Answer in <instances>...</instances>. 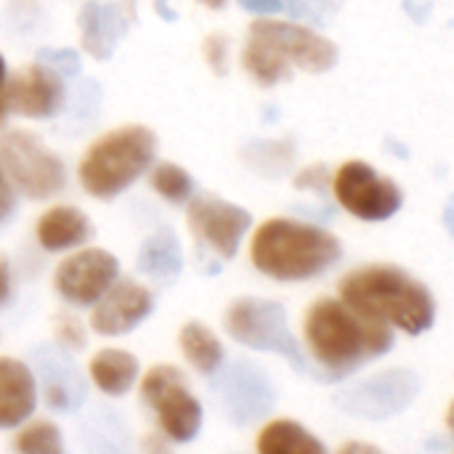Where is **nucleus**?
I'll list each match as a JSON object with an SVG mask.
<instances>
[{
  "label": "nucleus",
  "mask_w": 454,
  "mask_h": 454,
  "mask_svg": "<svg viewBox=\"0 0 454 454\" xmlns=\"http://www.w3.org/2000/svg\"><path fill=\"white\" fill-rule=\"evenodd\" d=\"M13 210H16V189L11 186V181L0 168V223H5L13 215Z\"/></svg>",
  "instance_id": "obj_32"
},
{
  "label": "nucleus",
  "mask_w": 454,
  "mask_h": 454,
  "mask_svg": "<svg viewBox=\"0 0 454 454\" xmlns=\"http://www.w3.org/2000/svg\"><path fill=\"white\" fill-rule=\"evenodd\" d=\"M37 407V380L27 362L0 356V431L19 428Z\"/></svg>",
  "instance_id": "obj_17"
},
{
  "label": "nucleus",
  "mask_w": 454,
  "mask_h": 454,
  "mask_svg": "<svg viewBox=\"0 0 454 454\" xmlns=\"http://www.w3.org/2000/svg\"><path fill=\"white\" fill-rule=\"evenodd\" d=\"M340 301L367 319L423 335L436 325L434 293L410 271L391 263H372L348 271L338 285Z\"/></svg>",
  "instance_id": "obj_2"
},
{
  "label": "nucleus",
  "mask_w": 454,
  "mask_h": 454,
  "mask_svg": "<svg viewBox=\"0 0 454 454\" xmlns=\"http://www.w3.org/2000/svg\"><path fill=\"white\" fill-rule=\"evenodd\" d=\"M303 335L311 362L333 383L346 380L396 346V335L388 325L362 317L340 298L314 301L303 319Z\"/></svg>",
  "instance_id": "obj_1"
},
{
  "label": "nucleus",
  "mask_w": 454,
  "mask_h": 454,
  "mask_svg": "<svg viewBox=\"0 0 454 454\" xmlns=\"http://www.w3.org/2000/svg\"><path fill=\"white\" fill-rule=\"evenodd\" d=\"M53 335H56V343L67 351H82L88 346V333L82 322L72 317L69 311L53 314Z\"/></svg>",
  "instance_id": "obj_27"
},
{
  "label": "nucleus",
  "mask_w": 454,
  "mask_h": 454,
  "mask_svg": "<svg viewBox=\"0 0 454 454\" xmlns=\"http://www.w3.org/2000/svg\"><path fill=\"white\" fill-rule=\"evenodd\" d=\"M77 24H80L82 48L98 61L112 59L120 40L128 35V16L122 13V8L109 3H96V0L85 3L80 8Z\"/></svg>",
  "instance_id": "obj_18"
},
{
  "label": "nucleus",
  "mask_w": 454,
  "mask_h": 454,
  "mask_svg": "<svg viewBox=\"0 0 454 454\" xmlns=\"http://www.w3.org/2000/svg\"><path fill=\"white\" fill-rule=\"evenodd\" d=\"M261 454H325V444L295 420H271L255 439Z\"/></svg>",
  "instance_id": "obj_22"
},
{
  "label": "nucleus",
  "mask_w": 454,
  "mask_h": 454,
  "mask_svg": "<svg viewBox=\"0 0 454 454\" xmlns=\"http://www.w3.org/2000/svg\"><path fill=\"white\" fill-rule=\"evenodd\" d=\"M335 200L359 221L380 223L394 218L404 205V192L388 176L378 173L370 162L348 160L333 178Z\"/></svg>",
  "instance_id": "obj_11"
},
{
  "label": "nucleus",
  "mask_w": 454,
  "mask_h": 454,
  "mask_svg": "<svg viewBox=\"0 0 454 454\" xmlns=\"http://www.w3.org/2000/svg\"><path fill=\"white\" fill-rule=\"evenodd\" d=\"M29 370L37 372L35 380H40L48 410L69 415L85 404L88 383L72 362V351L61 346H35L29 354Z\"/></svg>",
  "instance_id": "obj_14"
},
{
  "label": "nucleus",
  "mask_w": 454,
  "mask_h": 454,
  "mask_svg": "<svg viewBox=\"0 0 454 454\" xmlns=\"http://www.w3.org/2000/svg\"><path fill=\"white\" fill-rule=\"evenodd\" d=\"M340 452H380V450L372 444H343Z\"/></svg>",
  "instance_id": "obj_36"
},
{
  "label": "nucleus",
  "mask_w": 454,
  "mask_h": 454,
  "mask_svg": "<svg viewBox=\"0 0 454 454\" xmlns=\"http://www.w3.org/2000/svg\"><path fill=\"white\" fill-rule=\"evenodd\" d=\"M210 378V396L215 407L229 423L239 428L261 423L277 407L274 383L258 364L247 359H231L226 367L221 364Z\"/></svg>",
  "instance_id": "obj_8"
},
{
  "label": "nucleus",
  "mask_w": 454,
  "mask_h": 454,
  "mask_svg": "<svg viewBox=\"0 0 454 454\" xmlns=\"http://www.w3.org/2000/svg\"><path fill=\"white\" fill-rule=\"evenodd\" d=\"M136 269L154 285H162V287L176 285L184 271V250H181L178 234L170 226H162L154 234H149L138 247Z\"/></svg>",
  "instance_id": "obj_19"
},
{
  "label": "nucleus",
  "mask_w": 454,
  "mask_h": 454,
  "mask_svg": "<svg viewBox=\"0 0 454 454\" xmlns=\"http://www.w3.org/2000/svg\"><path fill=\"white\" fill-rule=\"evenodd\" d=\"M202 53L215 74L229 72V40L223 35H207L202 43Z\"/></svg>",
  "instance_id": "obj_30"
},
{
  "label": "nucleus",
  "mask_w": 454,
  "mask_h": 454,
  "mask_svg": "<svg viewBox=\"0 0 454 454\" xmlns=\"http://www.w3.org/2000/svg\"><path fill=\"white\" fill-rule=\"evenodd\" d=\"M90 380L106 396H125L138 380V359L122 348H101L90 359Z\"/></svg>",
  "instance_id": "obj_21"
},
{
  "label": "nucleus",
  "mask_w": 454,
  "mask_h": 454,
  "mask_svg": "<svg viewBox=\"0 0 454 454\" xmlns=\"http://www.w3.org/2000/svg\"><path fill=\"white\" fill-rule=\"evenodd\" d=\"M293 184H295V189H301V192H314V194L325 197V192H327V186H330V170H327V165H322V162L309 165V168H303V170L293 178Z\"/></svg>",
  "instance_id": "obj_29"
},
{
  "label": "nucleus",
  "mask_w": 454,
  "mask_h": 454,
  "mask_svg": "<svg viewBox=\"0 0 454 454\" xmlns=\"http://www.w3.org/2000/svg\"><path fill=\"white\" fill-rule=\"evenodd\" d=\"M338 45L309 27L258 19L250 24L242 64L258 85L271 88L282 80H290L293 69L311 74L330 72L338 64Z\"/></svg>",
  "instance_id": "obj_3"
},
{
  "label": "nucleus",
  "mask_w": 454,
  "mask_h": 454,
  "mask_svg": "<svg viewBox=\"0 0 454 454\" xmlns=\"http://www.w3.org/2000/svg\"><path fill=\"white\" fill-rule=\"evenodd\" d=\"M93 306V333L104 338H117L133 333L144 319H149V314L154 311V295L149 287L133 279H114Z\"/></svg>",
  "instance_id": "obj_15"
},
{
  "label": "nucleus",
  "mask_w": 454,
  "mask_h": 454,
  "mask_svg": "<svg viewBox=\"0 0 454 454\" xmlns=\"http://www.w3.org/2000/svg\"><path fill=\"white\" fill-rule=\"evenodd\" d=\"M178 343L186 362L205 378H210L226 359L221 338L205 322H186L178 333Z\"/></svg>",
  "instance_id": "obj_23"
},
{
  "label": "nucleus",
  "mask_w": 454,
  "mask_h": 454,
  "mask_svg": "<svg viewBox=\"0 0 454 454\" xmlns=\"http://www.w3.org/2000/svg\"><path fill=\"white\" fill-rule=\"evenodd\" d=\"M5 80H8V67H5V59L0 53V125L8 114V104H5Z\"/></svg>",
  "instance_id": "obj_35"
},
{
  "label": "nucleus",
  "mask_w": 454,
  "mask_h": 454,
  "mask_svg": "<svg viewBox=\"0 0 454 454\" xmlns=\"http://www.w3.org/2000/svg\"><path fill=\"white\" fill-rule=\"evenodd\" d=\"M207 8H213V11H221L223 5H226V0H202Z\"/></svg>",
  "instance_id": "obj_37"
},
{
  "label": "nucleus",
  "mask_w": 454,
  "mask_h": 454,
  "mask_svg": "<svg viewBox=\"0 0 454 454\" xmlns=\"http://www.w3.org/2000/svg\"><path fill=\"white\" fill-rule=\"evenodd\" d=\"M13 450L21 454H61L64 452V439L56 423L51 420H37L27 428L13 442Z\"/></svg>",
  "instance_id": "obj_26"
},
{
  "label": "nucleus",
  "mask_w": 454,
  "mask_h": 454,
  "mask_svg": "<svg viewBox=\"0 0 454 454\" xmlns=\"http://www.w3.org/2000/svg\"><path fill=\"white\" fill-rule=\"evenodd\" d=\"M239 5L250 13H277L282 11V0H239Z\"/></svg>",
  "instance_id": "obj_34"
},
{
  "label": "nucleus",
  "mask_w": 454,
  "mask_h": 454,
  "mask_svg": "<svg viewBox=\"0 0 454 454\" xmlns=\"http://www.w3.org/2000/svg\"><path fill=\"white\" fill-rule=\"evenodd\" d=\"M420 388L423 383L418 372L407 367H394V370H383L370 378H362L351 383L348 388L338 391L333 396V404L343 415L378 423V420H388V418L407 412L412 402L418 399Z\"/></svg>",
  "instance_id": "obj_10"
},
{
  "label": "nucleus",
  "mask_w": 454,
  "mask_h": 454,
  "mask_svg": "<svg viewBox=\"0 0 454 454\" xmlns=\"http://www.w3.org/2000/svg\"><path fill=\"white\" fill-rule=\"evenodd\" d=\"M5 104L8 112H16L29 120H48L64 106V82L61 74L45 64H32L19 69L5 80Z\"/></svg>",
  "instance_id": "obj_16"
},
{
  "label": "nucleus",
  "mask_w": 454,
  "mask_h": 454,
  "mask_svg": "<svg viewBox=\"0 0 454 454\" xmlns=\"http://www.w3.org/2000/svg\"><path fill=\"white\" fill-rule=\"evenodd\" d=\"M253 266L277 282H306L330 271L343 258L340 239L314 223L269 218L250 245Z\"/></svg>",
  "instance_id": "obj_4"
},
{
  "label": "nucleus",
  "mask_w": 454,
  "mask_h": 454,
  "mask_svg": "<svg viewBox=\"0 0 454 454\" xmlns=\"http://www.w3.org/2000/svg\"><path fill=\"white\" fill-rule=\"evenodd\" d=\"M37 242L43 250L48 253H61L69 247H80L85 245L96 229L90 223V218L74 207V205H56L51 210H45L37 221Z\"/></svg>",
  "instance_id": "obj_20"
},
{
  "label": "nucleus",
  "mask_w": 454,
  "mask_h": 454,
  "mask_svg": "<svg viewBox=\"0 0 454 454\" xmlns=\"http://www.w3.org/2000/svg\"><path fill=\"white\" fill-rule=\"evenodd\" d=\"M11 301H13V274L8 258L0 255V309L11 306Z\"/></svg>",
  "instance_id": "obj_33"
},
{
  "label": "nucleus",
  "mask_w": 454,
  "mask_h": 454,
  "mask_svg": "<svg viewBox=\"0 0 454 454\" xmlns=\"http://www.w3.org/2000/svg\"><path fill=\"white\" fill-rule=\"evenodd\" d=\"M295 160V146L293 141H255L245 149V162L263 173V176H279L282 170L290 168Z\"/></svg>",
  "instance_id": "obj_25"
},
{
  "label": "nucleus",
  "mask_w": 454,
  "mask_h": 454,
  "mask_svg": "<svg viewBox=\"0 0 454 454\" xmlns=\"http://www.w3.org/2000/svg\"><path fill=\"white\" fill-rule=\"evenodd\" d=\"M152 189L170 205H184L194 194V178L176 162H160L152 168Z\"/></svg>",
  "instance_id": "obj_24"
},
{
  "label": "nucleus",
  "mask_w": 454,
  "mask_h": 454,
  "mask_svg": "<svg viewBox=\"0 0 454 454\" xmlns=\"http://www.w3.org/2000/svg\"><path fill=\"white\" fill-rule=\"evenodd\" d=\"M282 11H287L293 19L322 24L327 8H325V0H282Z\"/></svg>",
  "instance_id": "obj_31"
},
{
  "label": "nucleus",
  "mask_w": 454,
  "mask_h": 454,
  "mask_svg": "<svg viewBox=\"0 0 454 454\" xmlns=\"http://www.w3.org/2000/svg\"><path fill=\"white\" fill-rule=\"evenodd\" d=\"M0 168L11 186L35 202L51 200L67 186L61 157L29 130H8L0 136Z\"/></svg>",
  "instance_id": "obj_7"
},
{
  "label": "nucleus",
  "mask_w": 454,
  "mask_h": 454,
  "mask_svg": "<svg viewBox=\"0 0 454 454\" xmlns=\"http://www.w3.org/2000/svg\"><path fill=\"white\" fill-rule=\"evenodd\" d=\"M35 61L45 64L48 69L59 72L61 77H77L82 72V59L72 48H40Z\"/></svg>",
  "instance_id": "obj_28"
},
{
  "label": "nucleus",
  "mask_w": 454,
  "mask_h": 454,
  "mask_svg": "<svg viewBox=\"0 0 454 454\" xmlns=\"http://www.w3.org/2000/svg\"><path fill=\"white\" fill-rule=\"evenodd\" d=\"M117 277V255L101 247H85L56 266L53 287L72 306H93Z\"/></svg>",
  "instance_id": "obj_13"
},
{
  "label": "nucleus",
  "mask_w": 454,
  "mask_h": 454,
  "mask_svg": "<svg viewBox=\"0 0 454 454\" xmlns=\"http://www.w3.org/2000/svg\"><path fill=\"white\" fill-rule=\"evenodd\" d=\"M223 327L229 333V338L234 343H239L242 348H253V351H271L285 356L293 370L303 378H311L317 383H333L306 354V348L298 343V338L290 333L287 325V311L279 301H269V298H255V295H245L229 303L226 317H223Z\"/></svg>",
  "instance_id": "obj_6"
},
{
  "label": "nucleus",
  "mask_w": 454,
  "mask_h": 454,
  "mask_svg": "<svg viewBox=\"0 0 454 454\" xmlns=\"http://www.w3.org/2000/svg\"><path fill=\"white\" fill-rule=\"evenodd\" d=\"M157 154V136L146 125H122L104 133L85 152L77 178L96 200H114L141 178Z\"/></svg>",
  "instance_id": "obj_5"
},
{
  "label": "nucleus",
  "mask_w": 454,
  "mask_h": 454,
  "mask_svg": "<svg viewBox=\"0 0 454 454\" xmlns=\"http://www.w3.org/2000/svg\"><path fill=\"white\" fill-rule=\"evenodd\" d=\"M141 396L154 412L157 426L165 439L176 444H189L202 431V404L192 394L186 375L178 367L157 364L146 372L141 383Z\"/></svg>",
  "instance_id": "obj_9"
},
{
  "label": "nucleus",
  "mask_w": 454,
  "mask_h": 454,
  "mask_svg": "<svg viewBox=\"0 0 454 454\" xmlns=\"http://www.w3.org/2000/svg\"><path fill=\"white\" fill-rule=\"evenodd\" d=\"M189 229L197 239V250L213 253L218 261H231L239 253L242 237L253 226V213L215 194L189 197Z\"/></svg>",
  "instance_id": "obj_12"
}]
</instances>
